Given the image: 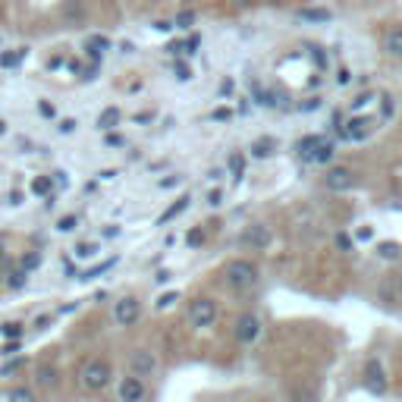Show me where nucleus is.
Returning <instances> with one entry per match:
<instances>
[{"label":"nucleus","mask_w":402,"mask_h":402,"mask_svg":"<svg viewBox=\"0 0 402 402\" xmlns=\"http://www.w3.org/2000/svg\"><path fill=\"white\" fill-rule=\"evenodd\" d=\"M223 276H226V286L230 289H236V292H248L251 286H258L261 270H258V264L248 261V258H232V261H226Z\"/></svg>","instance_id":"1"},{"label":"nucleus","mask_w":402,"mask_h":402,"mask_svg":"<svg viewBox=\"0 0 402 402\" xmlns=\"http://www.w3.org/2000/svg\"><path fill=\"white\" fill-rule=\"evenodd\" d=\"M0 135H6V123H3V119H0Z\"/></svg>","instance_id":"60"},{"label":"nucleus","mask_w":402,"mask_h":402,"mask_svg":"<svg viewBox=\"0 0 402 402\" xmlns=\"http://www.w3.org/2000/svg\"><path fill=\"white\" fill-rule=\"evenodd\" d=\"M377 258H380V261H399L402 245L399 242H377Z\"/></svg>","instance_id":"19"},{"label":"nucleus","mask_w":402,"mask_h":402,"mask_svg":"<svg viewBox=\"0 0 402 402\" xmlns=\"http://www.w3.org/2000/svg\"><path fill=\"white\" fill-rule=\"evenodd\" d=\"M25 368V358H13V362H6L3 368H0V377H10V374H16V371H22Z\"/></svg>","instance_id":"35"},{"label":"nucleus","mask_w":402,"mask_h":402,"mask_svg":"<svg viewBox=\"0 0 402 402\" xmlns=\"http://www.w3.org/2000/svg\"><path fill=\"white\" fill-rule=\"evenodd\" d=\"M396 289H399V305H402V276H396Z\"/></svg>","instance_id":"57"},{"label":"nucleus","mask_w":402,"mask_h":402,"mask_svg":"<svg viewBox=\"0 0 402 402\" xmlns=\"http://www.w3.org/2000/svg\"><path fill=\"white\" fill-rule=\"evenodd\" d=\"M63 19H66L69 25H82V19H85L82 0H66V3H63Z\"/></svg>","instance_id":"16"},{"label":"nucleus","mask_w":402,"mask_h":402,"mask_svg":"<svg viewBox=\"0 0 402 402\" xmlns=\"http://www.w3.org/2000/svg\"><path fill=\"white\" fill-rule=\"evenodd\" d=\"M188 324H192L195 330H207V327H214L217 324V302L207 299V295L195 299L192 305H188Z\"/></svg>","instance_id":"3"},{"label":"nucleus","mask_w":402,"mask_h":402,"mask_svg":"<svg viewBox=\"0 0 402 402\" xmlns=\"http://www.w3.org/2000/svg\"><path fill=\"white\" fill-rule=\"evenodd\" d=\"M107 47H110V41H107L104 35H91V38H88V41H85V54L91 57L94 63H98L100 57H104V50H107Z\"/></svg>","instance_id":"17"},{"label":"nucleus","mask_w":402,"mask_h":402,"mask_svg":"<svg viewBox=\"0 0 402 402\" xmlns=\"http://www.w3.org/2000/svg\"><path fill=\"white\" fill-rule=\"evenodd\" d=\"M113 264H117V258H110V261H104V264H98V267L85 270V274H82V280H94V276H100V274H104V270H110Z\"/></svg>","instance_id":"34"},{"label":"nucleus","mask_w":402,"mask_h":402,"mask_svg":"<svg viewBox=\"0 0 402 402\" xmlns=\"http://www.w3.org/2000/svg\"><path fill=\"white\" fill-rule=\"evenodd\" d=\"M192 25H195V13L192 10H182L179 16L173 19V29H192Z\"/></svg>","instance_id":"31"},{"label":"nucleus","mask_w":402,"mask_h":402,"mask_svg":"<svg viewBox=\"0 0 402 402\" xmlns=\"http://www.w3.org/2000/svg\"><path fill=\"white\" fill-rule=\"evenodd\" d=\"M104 236H107V239H113V236H119V226H107V230H104Z\"/></svg>","instance_id":"53"},{"label":"nucleus","mask_w":402,"mask_h":402,"mask_svg":"<svg viewBox=\"0 0 402 402\" xmlns=\"http://www.w3.org/2000/svg\"><path fill=\"white\" fill-rule=\"evenodd\" d=\"M98 248H100L98 242H79V245L73 248V255H75V258H94V255H98Z\"/></svg>","instance_id":"27"},{"label":"nucleus","mask_w":402,"mask_h":402,"mask_svg":"<svg viewBox=\"0 0 402 402\" xmlns=\"http://www.w3.org/2000/svg\"><path fill=\"white\" fill-rule=\"evenodd\" d=\"M198 47H201V35H188V41L182 44V54H198Z\"/></svg>","instance_id":"40"},{"label":"nucleus","mask_w":402,"mask_h":402,"mask_svg":"<svg viewBox=\"0 0 402 402\" xmlns=\"http://www.w3.org/2000/svg\"><path fill=\"white\" fill-rule=\"evenodd\" d=\"M223 198H226L223 188H214V192L207 195V204H211V207H220V204H223Z\"/></svg>","instance_id":"42"},{"label":"nucleus","mask_w":402,"mask_h":402,"mask_svg":"<svg viewBox=\"0 0 402 402\" xmlns=\"http://www.w3.org/2000/svg\"><path fill=\"white\" fill-rule=\"evenodd\" d=\"M176 302H179V289H173V292H163L161 299H157V308L163 311V308H173Z\"/></svg>","instance_id":"37"},{"label":"nucleus","mask_w":402,"mask_h":402,"mask_svg":"<svg viewBox=\"0 0 402 402\" xmlns=\"http://www.w3.org/2000/svg\"><path fill=\"white\" fill-rule=\"evenodd\" d=\"M336 82H339V85H349V82H352V73H349V69H339Z\"/></svg>","instance_id":"48"},{"label":"nucleus","mask_w":402,"mask_h":402,"mask_svg":"<svg viewBox=\"0 0 402 402\" xmlns=\"http://www.w3.org/2000/svg\"><path fill=\"white\" fill-rule=\"evenodd\" d=\"M38 110H41L44 117H54V104H47V100H41V104H38Z\"/></svg>","instance_id":"50"},{"label":"nucleus","mask_w":402,"mask_h":402,"mask_svg":"<svg viewBox=\"0 0 402 402\" xmlns=\"http://www.w3.org/2000/svg\"><path fill=\"white\" fill-rule=\"evenodd\" d=\"M38 264H41V255H38V251H31V255H25V258H22L19 270H25V274H29V270H35Z\"/></svg>","instance_id":"38"},{"label":"nucleus","mask_w":402,"mask_h":402,"mask_svg":"<svg viewBox=\"0 0 402 402\" xmlns=\"http://www.w3.org/2000/svg\"><path fill=\"white\" fill-rule=\"evenodd\" d=\"M232 91H236V82H232V79H223V82H220V94H223V98H230Z\"/></svg>","instance_id":"43"},{"label":"nucleus","mask_w":402,"mask_h":402,"mask_svg":"<svg viewBox=\"0 0 402 402\" xmlns=\"http://www.w3.org/2000/svg\"><path fill=\"white\" fill-rule=\"evenodd\" d=\"M0 333H3L6 339H22L25 324H22V320H6V324H0Z\"/></svg>","instance_id":"24"},{"label":"nucleus","mask_w":402,"mask_h":402,"mask_svg":"<svg viewBox=\"0 0 402 402\" xmlns=\"http://www.w3.org/2000/svg\"><path fill=\"white\" fill-rule=\"evenodd\" d=\"M179 182H182V176L176 173V176H170V179H161L157 186H161V188H173V186H179Z\"/></svg>","instance_id":"45"},{"label":"nucleus","mask_w":402,"mask_h":402,"mask_svg":"<svg viewBox=\"0 0 402 402\" xmlns=\"http://www.w3.org/2000/svg\"><path fill=\"white\" fill-rule=\"evenodd\" d=\"M173 75H176L179 82H188V79H192V69H188L182 60H176V63H173Z\"/></svg>","instance_id":"39"},{"label":"nucleus","mask_w":402,"mask_h":402,"mask_svg":"<svg viewBox=\"0 0 402 402\" xmlns=\"http://www.w3.org/2000/svg\"><path fill=\"white\" fill-rule=\"evenodd\" d=\"M38 383H41V387H54V383H57V371L47 368V364H44V368H38Z\"/></svg>","instance_id":"30"},{"label":"nucleus","mask_w":402,"mask_h":402,"mask_svg":"<svg viewBox=\"0 0 402 402\" xmlns=\"http://www.w3.org/2000/svg\"><path fill=\"white\" fill-rule=\"evenodd\" d=\"M119 144H123V138H119V135H107V148H119Z\"/></svg>","instance_id":"52"},{"label":"nucleus","mask_w":402,"mask_h":402,"mask_svg":"<svg viewBox=\"0 0 402 402\" xmlns=\"http://www.w3.org/2000/svg\"><path fill=\"white\" fill-rule=\"evenodd\" d=\"M25 57H29V47H16L13 54H0V66H3V69H16V66H22Z\"/></svg>","instance_id":"21"},{"label":"nucleus","mask_w":402,"mask_h":402,"mask_svg":"<svg viewBox=\"0 0 402 402\" xmlns=\"http://www.w3.org/2000/svg\"><path fill=\"white\" fill-rule=\"evenodd\" d=\"M154 29L157 31H170V29H173V22H154Z\"/></svg>","instance_id":"54"},{"label":"nucleus","mask_w":402,"mask_h":402,"mask_svg":"<svg viewBox=\"0 0 402 402\" xmlns=\"http://www.w3.org/2000/svg\"><path fill=\"white\" fill-rule=\"evenodd\" d=\"M308 54H311V60H314V63H318V66H320V69H324V66H327V60H324V54H320V47H308Z\"/></svg>","instance_id":"44"},{"label":"nucleus","mask_w":402,"mask_h":402,"mask_svg":"<svg viewBox=\"0 0 402 402\" xmlns=\"http://www.w3.org/2000/svg\"><path fill=\"white\" fill-rule=\"evenodd\" d=\"M393 113H396L393 94H389V91H383V94H380V117H383V119H389V117H393Z\"/></svg>","instance_id":"29"},{"label":"nucleus","mask_w":402,"mask_h":402,"mask_svg":"<svg viewBox=\"0 0 402 402\" xmlns=\"http://www.w3.org/2000/svg\"><path fill=\"white\" fill-rule=\"evenodd\" d=\"M31 192L41 195V198H50V192H54V179H50V176H35V179H31Z\"/></svg>","instance_id":"22"},{"label":"nucleus","mask_w":402,"mask_h":402,"mask_svg":"<svg viewBox=\"0 0 402 402\" xmlns=\"http://www.w3.org/2000/svg\"><path fill=\"white\" fill-rule=\"evenodd\" d=\"M157 368H161V362H157V355L151 349H132L129 352V374H135V377H151V374H157Z\"/></svg>","instance_id":"6"},{"label":"nucleus","mask_w":402,"mask_h":402,"mask_svg":"<svg viewBox=\"0 0 402 402\" xmlns=\"http://www.w3.org/2000/svg\"><path fill=\"white\" fill-rule=\"evenodd\" d=\"M188 204H192V198H188V195H182V198H176V201H173V204H170V207H167V211H163V214H161V217H157V226H167V223H170V220H176V217H179V214H182V211H186V207H188Z\"/></svg>","instance_id":"15"},{"label":"nucleus","mask_w":402,"mask_h":402,"mask_svg":"<svg viewBox=\"0 0 402 402\" xmlns=\"http://www.w3.org/2000/svg\"><path fill=\"white\" fill-rule=\"evenodd\" d=\"M75 226H79V217H75V214H66V217L57 220V232H73Z\"/></svg>","instance_id":"32"},{"label":"nucleus","mask_w":402,"mask_h":402,"mask_svg":"<svg viewBox=\"0 0 402 402\" xmlns=\"http://www.w3.org/2000/svg\"><path fill=\"white\" fill-rule=\"evenodd\" d=\"M186 245H188V248H198V245H204V232H201V230H188Z\"/></svg>","instance_id":"41"},{"label":"nucleus","mask_w":402,"mask_h":402,"mask_svg":"<svg viewBox=\"0 0 402 402\" xmlns=\"http://www.w3.org/2000/svg\"><path fill=\"white\" fill-rule=\"evenodd\" d=\"M73 129H75V119H63V123H60V132H63V135H69Z\"/></svg>","instance_id":"49"},{"label":"nucleus","mask_w":402,"mask_h":402,"mask_svg":"<svg viewBox=\"0 0 402 402\" xmlns=\"http://www.w3.org/2000/svg\"><path fill=\"white\" fill-rule=\"evenodd\" d=\"M377 302H383L387 308L399 305V289H396V276H387V280H380V286H377Z\"/></svg>","instance_id":"13"},{"label":"nucleus","mask_w":402,"mask_h":402,"mask_svg":"<svg viewBox=\"0 0 402 402\" xmlns=\"http://www.w3.org/2000/svg\"><path fill=\"white\" fill-rule=\"evenodd\" d=\"M270 151H274V142H267V138H264V142H255V144H251V157H267Z\"/></svg>","instance_id":"36"},{"label":"nucleus","mask_w":402,"mask_h":402,"mask_svg":"<svg viewBox=\"0 0 402 402\" xmlns=\"http://www.w3.org/2000/svg\"><path fill=\"white\" fill-rule=\"evenodd\" d=\"M117 399L119 402H144L148 399V387H144L142 377L126 374V377H119V383H117Z\"/></svg>","instance_id":"7"},{"label":"nucleus","mask_w":402,"mask_h":402,"mask_svg":"<svg viewBox=\"0 0 402 402\" xmlns=\"http://www.w3.org/2000/svg\"><path fill=\"white\" fill-rule=\"evenodd\" d=\"M236 343L239 345H255L258 339H261V333H264V324H261V318L258 314H242V318L236 320Z\"/></svg>","instance_id":"5"},{"label":"nucleus","mask_w":402,"mask_h":402,"mask_svg":"<svg viewBox=\"0 0 402 402\" xmlns=\"http://www.w3.org/2000/svg\"><path fill=\"white\" fill-rule=\"evenodd\" d=\"M336 245H339L343 251H349V248H352V239L345 236V232H339V236H336Z\"/></svg>","instance_id":"46"},{"label":"nucleus","mask_w":402,"mask_h":402,"mask_svg":"<svg viewBox=\"0 0 402 402\" xmlns=\"http://www.w3.org/2000/svg\"><path fill=\"white\" fill-rule=\"evenodd\" d=\"M3 255H6V245H3V239H0V261H3Z\"/></svg>","instance_id":"58"},{"label":"nucleus","mask_w":402,"mask_h":402,"mask_svg":"<svg viewBox=\"0 0 402 402\" xmlns=\"http://www.w3.org/2000/svg\"><path fill=\"white\" fill-rule=\"evenodd\" d=\"M6 402H38V399H35V389L31 387H13L10 393H6Z\"/></svg>","instance_id":"23"},{"label":"nucleus","mask_w":402,"mask_h":402,"mask_svg":"<svg viewBox=\"0 0 402 402\" xmlns=\"http://www.w3.org/2000/svg\"><path fill=\"white\" fill-rule=\"evenodd\" d=\"M333 154H336V144H333V142H324V138H320L318 148H314L311 157H308V163H318V167H324V163L333 161Z\"/></svg>","instance_id":"14"},{"label":"nucleus","mask_w":402,"mask_h":402,"mask_svg":"<svg viewBox=\"0 0 402 402\" xmlns=\"http://www.w3.org/2000/svg\"><path fill=\"white\" fill-rule=\"evenodd\" d=\"M364 387L371 389V393H387V374H383V364L380 358H371L368 364H364Z\"/></svg>","instance_id":"10"},{"label":"nucleus","mask_w":402,"mask_h":402,"mask_svg":"<svg viewBox=\"0 0 402 402\" xmlns=\"http://www.w3.org/2000/svg\"><path fill=\"white\" fill-rule=\"evenodd\" d=\"M230 117H232L230 107H217V110H214V119H230Z\"/></svg>","instance_id":"47"},{"label":"nucleus","mask_w":402,"mask_h":402,"mask_svg":"<svg viewBox=\"0 0 402 402\" xmlns=\"http://www.w3.org/2000/svg\"><path fill=\"white\" fill-rule=\"evenodd\" d=\"M220 176H223V170H220V167H214L211 173H207V179H220Z\"/></svg>","instance_id":"56"},{"label":"nucleus","mask_w":402,"mask_h":402,"mask_svg":"<svg viewBox=\"0 0 402 402\" xmlns=\"http://www.w3.org/2000/svg\"><path fill=\"white\" fill-rule=\"evenodd\" d=\"M110 380H113L110 362H104V358H91V362H85V368H82V387H85L88 393H100V389H107Z\"/></svg>","instance_id":"2"},{"label":"nucleus","mask_w":402,"mask_h":402,"mask_svg":"<svg viewBox=\"0 0 402 402\" xmlns=\"http://www.w3.org/2000/svg\"><path fill=\"white\" fill-rule=\"evenodd\" d=\"M374 126H380V119H374V117H358V113H352L349 123H339L336 132H339V138H349V142H364V138L374 132Z\"/></svg>","instance_id":"4"},{"label":"nucleus","mask_w":402,"mask_h":402,"mask_svg":"<svg viewBox=\"0 0 402 402\" xmlns=\"http://www.w3.org/2000/svg\"><path fill=\"white\" fill-rule=\"evenodd\" d=\"M232 3H236V6H248L251 0H232Z\"/></svg>","instance_id":"59"},{"label":"nucleus","mask_w":402,"mask_h":402,"mask_svg":"<svg viewBox=\"0 0 402 402\" xmlns=\"http://www.w3.org/2000/svg\"><path fill=\"white\" fill-rule=\"evenodd\" d=\"M318 142H320V135H305V138H302V142H299V157H302V161L311 157V151L318 148Z\"/></svg>","instance_id":"26"},{"label":"nucleus","mask_w":402,"mask_h":402,"mask_svg":"<svg viewBox=\"0 0 402 402\" xmlns=\"http://www.w3.org/2000/svg\"><path fill=\"white\" fill-rule=\"evenodd\" d=\"M230 173H232V179H242V173H245V157L242 154H230Z\"/></svg>","instance_id":"28"},{"label":"nucleus","mask_w":402,"mask_h":402,"mask_svg":"<svg viewBox=\"0 0 402 402\" xmlns=\"http://www.w3.org/2000/svg\"><path fill=\"white\" fill-rule=\"evenodd\" d=\"M25 280H29V274H25V270H13V274L6 276V286H10V289H22Z\"/></svg>","instance_id":"33"},{"label":"nucleus","mask_w":402,"mask_h":402,"mask_svg":"<svg viewBox=\"0 0 402 402\" xmlns=\"http://www.w3.org/2000/svg\"><path fill=\"white\" fill-rule=\"evenodd\" d=\"M324 186L330 188V192H345V188L355 186V173H352L349 167H330L324 173Z\"/></svg>","instance_id":"9"},{"label":"nucleus","mask_w":402,"mask_h":402,"mask_svg":"<svg viewBox=\"0 0 402 402\" xmlns=\"http://www.w3.org/2000/svg\"><path fill=\"white\" fill-rule=\"evenodd\" d=\"M383 54L389 60H402V25H393V29L383 35Z\"/></svg>","instance_id":"12"},{"label":"nucleus","mask_w":402,"mask_h":402,"mask_svg":"<svg viewBox=\"0 0 402 402\" xmlns=\"http://www.w3.org/2000/svg\"><path fill=\"white\" fill-rule=\"evenodd\" d=\"M113 126H119V107H104L98 117V129L100 132H110Z\"/></svg>","instance_id":"18"},{"label":"nucleus","mask_w":402,"mask_h":402,"mask_svg":"<svg viewBox=\"0 0 402 402\" xmlns=\"http://www.w3.org/2000/svg\"><path fill=\"white\" fill-rule=\"evenodd\" d=\"M270 230L264 223H251V226H245V232H242V245H248V248H255V251H264L270 245Z\"/></svg>","instance_id":"11"},{"label":"nucleus","mask_w":402,"mask_h":402,"mask_svg":"<svg viewBox=\"0 0 402 402\" xmlns=\"http://www.w3.org/2000/svg\"><path fill=\"white\" fill-rule=\"evenodd\" d=\"M148 119H154V113H138L135 123H148Z\"/></svg>","instance_id":"55"},{"label":"nucleus","mask_w":402,"mask_h":402,"mask_svg":"<svg viewBox=\"0 0 402 402\" xmlns=\"http://www.w3.org/2000/svg\"><path fill=\"white\" fill-rule=\"evenodd\" d=\"M302 22H330V10H299Z\"/></svg>","instance_id":"25"},{"label":"nucleus","mask_w":402,"mask_h":402,"mask_svg":"<svg viewBox=\"0 0 402 402\" xmlns=\"http://www.w3.org/2000/svg\"><path fill=\"white\" fill-rule=\"evenodd\" d=\"M47 324H50V314H41V318H35V327H38V330H44Z\"/></svg>","instance_id":"51"},{"label":"nucleus","mask_w":402,"mask_h":402,"mask_svg":"<svg viewBox=\"0 0 402 402\" xmlns=\"http://www.w3.org/2000/svg\"><path fill=\"white\" fill-rule=\"evenodd\" d=\"M377 100V91H358L355 98H352V104H349V113H362V110H368L371 104Z\"/></svg>","instance_id":"20"},{"label":"nucleus","mask_w":402,"mask_h":402,"mask_svg":"<svg viewBox=\"0 0 402 402\" xmlns=\"http://www.w3.org/2000/svg\"><path fill=\"white\" fill-rule=\"evenodd\" d=\"M138 318H142V302H138L135 295H123V299L113 305L117 327H132V324H138Z\"/></svg>","instance_id":"8"}]
</instances>
